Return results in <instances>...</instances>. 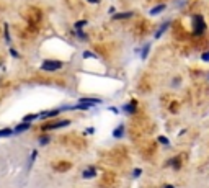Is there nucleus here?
Instances as JSON below:
<instances>
[{
	"instance_id": "nucleus-1",
	"label": "nucleus",
	"mask_w": 209,
	"mask_h": 188,
	"mask_svg": "<svg viewBox=\"0 0 209 188\" xmlns=\"http://www.w3.org/2000/svg\"><path fill=\"white\" fill-rule=\"evenodd\" d=\"M62 67V62H59V61H44L43 64H41V69L43 71H57V69H61Z\"/></svg>"
},
{
	"instance_id": "nucleus-2",
	"label": "nucleus",
	"mask_w": 209,
	"mask_h": 188,
	"mask_svg": "<svg viewBox=\"0 0 209 188\" xmlns=\"http://www.w3.org/2000/svg\"><path fill=\"white\" fill-rule=\"evenodd\" d=\"M70 124L69 120H62V121H57V123H51V124H44L43 126V131H51V129H59V128H64Z\"/></svg>"
},
{
	"instance_id": "nucleus-3",
	"label": "nucleus",
	"mask_w": 209,
	"mask_h": 188,
	"mask_svg": "<svg viewBox=\"0 0 209 188\" xmlns=\"http://www.w3.org/2000/svg\"><path fill=\"white\" fill-rule=\"evenodd\" d=\"M62 110H64V108H56V110H51V111H44V113L39 114V118H41V120H49V118L57 116V114L61 113Z\"/></svg>"
},
{
	"instance_id": "nucleus-4",
	"label": "nucleus",
	"mask_w": 209,
	"mask_h": 188,
	"mask_svg": "<svg viewBox=\"0 0 209 188\" xmlns=\"http://www.w3.org/2000/svg\"><path fill=\"white\" fill-rule=\"evenodd\" d=\"M194 34L196 36H199L201 33L204 31V23H203V20H201V16H194Z\"/></svg>"
},
{
	"instance_id": "nucleus-5",
	"label": "nucleus",
	"mask_w": 209,
	"mask_h": 188,
	"mask_svg": "<svg viewBox=\"0 0 209 188\" xmlns=\"http://www.w3.org/2000/svg\"><path fill=\"white\" fill-rule=\"evenodd\" d=\"M136 110H137V105H136V102H131V103H126V105H123V111L127 114H134Z\"/></svg>"
},
{
	"instance_id": "nucleus-6",
	"label": "nucleus",
	"mask_w": 209,
	"mask_h": 188,
	"mask_svg": "<svg viewBox=\"0 0 209 188\" xmlns=\"http://www.w3.org/2000/svg\"><path fill=\"white\" fill-rule=\"evenodd\" d=\"M82 177H83V178H95V177H96V169H95V167H88V169H85V170H83V173H82Z\"/></svg>"
},
{
	"instance_id": "nucleus-7",
	"label": "nucleus",
	"mask_w": 209,
	"mask_h": 188,
	"mask_svg": "<svg viewBox=\"0 0 209 188\" xmlns=\"http://www.w3.org/2000/svg\"><path fill=\"white\" fill-rule=\"evenodd\" d=\"M79 103H87V105H90V106H93V105H100L102 103V100H98V98H79Z\"/></svg>"
},
{
	"instance_id": "nucleus-8",
	"label": "nucleus",
	"mask_w": 209,
	"mask_h": 188,
	"mask_svg": "<svg viewBox=\"0 0 209 188\" xmlns=\"http://www.w3.org/2000/svg\"><path fill=\"white\" fill-rule=\"evenodd\" d=\"M30 128H31V123H21V124H18V126L13 129V133L20 134V133H23V131H28Z\"/></svg>"
},
{
	"instance_id": "nucleus-9",
	"label": "nucleus",
	"mask_w": 209,
	"mask_h": 188,
	"mask_svg": "<svg viewBox=\"0 0 209 188\" xmlns=\"http://www.w3.org/2000/svg\"><path fill=\"white\" fill-rule=\"evenodd\" d=\"M124 136V126L123 124H119V126L116 128V129L113 131V137H116V139H121Z\"/></svg>"
},
{
	"instance_id": "nucleus-10",
	"label": "nucleus",
	"mask_w": 209,
	"mask_h": 188,
	"mask_svg": "<svg viewBox=\"0 0 209 188\" xmlns=\"http://www.w3.org/2000/svg\"><path fill=\"white\" fill-rule=\"evenodd\" d=\"M132 16V12H126V13H118V15H114L113 18L114 20H123V18H131Z\"/></svg>"
},
{
	"instance_id": "nucleus-11",
	"label": "nucleus",
	"mask_w": 209,
	"mask_h": 188,
	"mask_svg": "<svg viewBox=\"0 0 209 188\" xmlns=\"http://www.w3.org/2000/svg\"><path fill=\"white\" fill-rule=\"evenodd\" d=\"M163 10H165V5H157L155 8L150 10V15H159V13L163 12Z\"/></svg>"
},
{
	"instance_id": "nucleus-12",
	"label": "nucleus",
	"mask_w": 209,
	"mask_h": 188,
	"mask_svg": "<svg viewBox=\"0 0 209 188\" xmlns=\"http://www.w3.org/2000/svg\"><path fill=\"white\" fill-rule=\"evenodd\" d=\"M38 118H39V114H28V116L23 118V123H31V121L38 120Z\"/></svg>"
},
{
	"instance_id": "nucleus-13",
	"label": "nucleus",
	"mask_w": 209,
	"mask_h": 188,
	"mask_svg": "<svg viewBox=\"0 0 209 188\" xmlns=\"http://www.w3.org/2000/svg\"><path fill=\"white\" fill-rule=\"evenodd\" d=\"M12 133L13 131L10 129V128H3V129H0V137H8Z\"/></svg>"
},
{
	"instance_id": "nucleus-14",
	"label": "nucleus",
	"mask_w": 209,
	"mask_h": 188,
	"mask_svg": "<svg viewBox=\"0 0 209 188\" xmlns=\"http://www.w3.org/2000/svg\"><path fill=\"white\" fill-rule=\"evenodd\" d=\"M36 155H38V152L36 151H33V154L30 155V161H28V170L33 167V162H34V159H36Z\"/></svg>"
},
{
	"instance_id": "nucleus-15",
	"label": "nucleus",
	"mask_w": 209,
	"mask_h": 188,
	"mask_svg": "<svg viewBox=\"0 0 209 188\" xmlns=\"http://www.w3.org/2000/svg\"><path fill=\"white\" fill-rule=\"evenodd\" d=\"M168 25H170V23H168V22H167V23H165V25H162V26H160V28H159V31H157V34H155V36H157V38H159V36H160V34H162V33H163V31H165V30H167V28H168Z\"/></svg>"
},
{
	"instance_id": "nucleus-16",
	"label": "nucleus",
	"mask_w": 209,
	"mask_h": 188,
	"mask_svg": "<svg viewBox=\"0 0 209 188\" xmlns=\"http://www.w3.org/2000/svg\"><path fill=\"white\" fill-rule=\"evenodd\" d=\"M141 173H142L141 169H134V170H132V178H137V177H141Z\"/></svg>"
},
{
	"instance_id": "nucleus-17",
	"label": "nucleus",
	"mask_w": 209,
	"mask_h": 188,
	"mask_svg": "<svg viewBox=\"0 0 209 188\" xmlns=\"http://www.w3.org/2000/svg\"><path fill=\"white\" fill-rule=\"evenodd\" d=\"M47 142H49V137H47V136H41V137H39V144L41 146L47 144Z\"/></svg>"
},
{
	"instance_id": "nucleus-18",
	"label": "nucleus",
	"mask_w": 209,
	"mask_h": 188,
	"mask_svg": "<svg viewBox=\"0 0 209 188\" xmlns=\"http://www.w3.org/2000/svg\"><path fill=\"white\" fill-rule=\"evenodd\" d=\"M85 25H87V22H85V20H80V22L75 23V28H77V30H80V28H82V26H85Z\"/></svg>"
},
{
	"instance_id": "nucleus-19",
	"label": "nucleus",
	"mask_w": 209,
	"mask_h": 188,
	"mask_svg": "<svg viewBox=\"0 0 209 188\" xmlns=\"http://www.w3.org/2000/svg\"><path fill=\"white\" fill-rule=\"evenodd\" d=\"M159 142H162V144H165V146H168V144H170L168 139H167L165 136H160V137H159Z\"/></svg>"
},
{
	"instance_id": "nucleus-20",
	"label": "nucleus",
	"mask_w": 209,
	"mask_h": 188,
	"mask_svg": "<svg viewBox=\"0 0 209 188\" xmlns=\"http://www.w3.org/2000/svg\"><path fill=\"white\" fill-rule=\"evenodd\" d=\"M147 53H149V46H144V51H142V59L147 57Z\"/></svg>"
},
{
	"instance_id": "nucleus-21",
	"label": "nucleus",
	"mask_w": 209,
	"mask_h": 188,
	"mask_svg": "<svg viewBox=\"0 0 209 188\" xmlns=\"http://www.w3.org/2000/svg\"><path fill=\"white\" fill-rule=\"evenodd\" d=\"M77 36L80 38V39H85V38H87V36H85V34H83V31H80V30L77 31Z\"/></svg>"
},
{
	"instance_id": "nucleus-22",
	"label": "nucleus",
	"mask_w": 209,
	"mask_h": 188,
	"mask_svg": "<svg viewBox=\"0 0 209 188\" xmlns=\"http://www.w3.org/2000/svg\"><path fill=\"white\" fill-rule=\"evenodd\" d=\"M201 59H203V61H209V51H208V53H204L203 56H201Z\"/></svg>"
},
{
	"instance_id": "nucleus-23",
	"label": "nucleus",
	"mask_w": 209,
	"mask_h": 188,
	"mask_svg": "<svg viewBox=\"0 0 209 188\" xmlns=\"http://www.w3.org/2000/svg\"><path fill=\"white\" fill-rule=\"evenodd\" d=\"M83 57H95V56H93L92 53H88V51H87V53H83Z\"/></svg>"
},
{
	"instance_id": "nucleus-24",
	"label": "nucleus",
	"mask_w": 209,
	"mask_h": 188,
	"mask_svg": "<svg viewBox=\"0 0 209 188\" xmlns=\"http://www.w3.org/2000/svg\"><path fill=\"white\" fill-rule=\"evenodd\" d=\"M10 53H12V56H15V57H18V53H16L15 49H10Z\"/></svg>"
},
{
	"instance_id": "nucleus-25",
	"label": "nucleus",
	"mask_w": 209,
	"mask_h": 188,
	"mask_svg": "<svg viewBox=\"0 0 209 188\" xmlns=\"http://www.w3.org/2000/svg\"><path fill=\"white\" fill-rule=\"evenodd\" d=\"M90 3H100V0H88Z\"/></svg>"
},
{
	"instance_id": "nucleus-26",
	"label": "nucleus",
	"mask_w": 209,
	"mask_h": 188,
	"mask_svg": "<svg viewBox=\"0 0 209 188\" xmlns=\"http://www.w3.org/2000/svg\"><path fill=\"white\" fill-rule=\"evenodd\" d=\"M163 188H175L173 185H163Z\"/></svg>"
}]
</instances>
